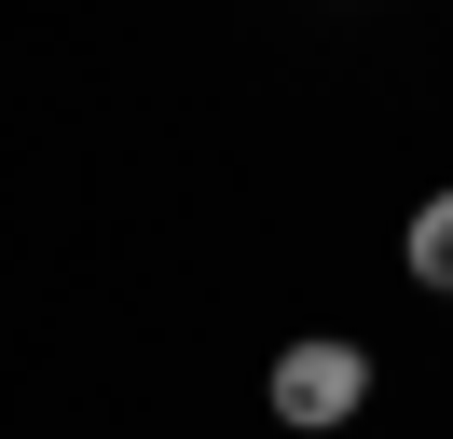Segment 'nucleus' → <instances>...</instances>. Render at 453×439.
Wrapping results in <instances>:
<instances>
[{"label":"nucleus","mask_w":453,"mask_h":439,"mask_svg":"<svg viewBox=\"0 0 453 439\" xmlns=\"http://www.w3.org/2000/svg\"><path fill=\"white\" fill-rule=\"evenodd\" d=\"M371 412V343H330V329H316V343H288L275 357V426H357Z\"/></svg>","instance_id":"f257e3e1"},{"label":"nucleus","mask_w":453,"mask_h":439,"mask_svg":"<svg viewBox=\"0 0 453 439\" xmlns=\"http://www.w3.org/2000/svg\"><path fill=\"white\" fill-rule=\"evenodd\" d=\"M412 274L453 302V192H426V206H412Z\"/></svg>","instance_id":"f03ea898"}]
</instances>
